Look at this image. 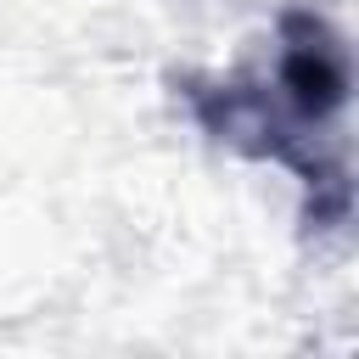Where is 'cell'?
<instances>
[{
  "label": "cell",
  "mask_w": 359,
  "mask_h": 359,
  "mask_svg": "<svg viewBox=\"0 0 359 359\" xmlns=\"http://www.w3.org/2000/svg\"><path fill=\"white\" fill-rule=\"evenodd\" d=\"M280 90L297 107V118H331L348 101V62H342L337 39L314 17H286Z\"/></svg>",
  "instance_id": "6da1fadb"
}]
</instances>
